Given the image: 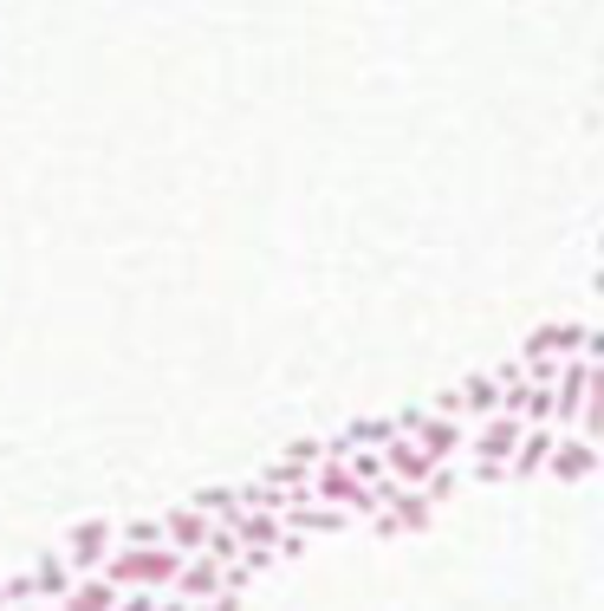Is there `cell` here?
I'll list each match as a JSON object with an SVG mask.
<instances>
[{"mask_svg": "<svg viewBox=\"0 0 604 611\" xmlns=\"http://www.w3.org/2000/svg\"><path fill=\"white\" fill-rule=\"evenodd\" d=\"M176 566H183V553H169V546H150V553H124V546H111V559L98 566V579H105V586H118V592H156V586H169V579H176Z\"/></svg>", "mask_w": 604, "mask_h": 611, "instance_id": "6da1fadb", "label": "cell"}, {"mask_svg": "<svg viewBox=\"0 0 604 611\" xmlns=\"http://www.w3.org/2000/svg\"><path fill=\"white\" fill-rule=\"evenodd\" d=\"M429 410H436V416H455V423H481V416L501 410V384H494V371H474L462 384H449Z\"/></svg>", "mask_w": 604, "mask_h": 611, "instance_id": "7a4b0ae2", "label": "cell"}, {"mask_svg": "<svg viewBox=\"0 0 604 611\" xmlns=\"http://www.w3.org/2000/svg\"><path fill=\"white\" fill-rule=\"evenodd\" d=\"M111 546H118V527H111V521H78L66 541H59V559L72 566V579H91V572L111 559Z\"/></svg>", "mask_w": 604, "mask_h": 611, "instance_id": "3957f363", "label": "cell"}, {"mask_svg": "<svg viewBox=\"0 0 604 611\" xmlns=\"http://www.w3.org/2000/svg\"><path fill=\"white\" fill-rule=\"evenodd\" d=\"M585 351V326L579 319H552V326H534L527 339H520V364H559V358H579Z\"/></svg>", "mask_w": 604, "mask_h": 611, "instance_id": "277c9868", "label": "cell"}, {"mask_svg": "<svg viewBox=\"0 0 604 611\" xmlns=\"http://www.w3.org/2000/svg\"><path fill=\"white\" fill-rule=\"evenodd\" d=\"M520 436H527V423L520 416H481V423H469V456L474 462H507L514 449H520Z\"/></svg>", "mask_w": 604, "mask_h": 611, "instance_id": "5b68a950", "label": "cell"}, {"mask_svg": "<svg viewBox=\"0 0 604 611\" xmlns=\"http://www.w3.org/2000/svg\"><path fill=\"white\" fill-rule=\"evenodd\" d=\"M156 527H163V546H169V553H183V559H196L201 546H208V534H215V521L196 514L189 501H183V508H169V514H156Z\"/></svg>", "mask_w": 604, "mask_h": 611, "instance_id": "8992f818", "label": "cell"}, {"mask_svg": "<svg viewBox=\"0 0 604 611\" xmlns=\"http://www.w3.org/2000/svg\"><path fill=\"white\" fill-rule=\"evenodd\" d=\"M429 462H455V449L469 443V423H455V416H436V410H422V423H416V436H409Z\"/></svg>", "mask_w": 604, "mask_h": 611, "instance_id": "52a82bcc", "label": "cell"}, {"mask_svg": "<svg viewBox=\"0 0 604 611\" xmlns=\"http://www.w3.org/2000/svg\"><path fill=\"white\" fill-rule=\"evenodd\" d=\"M429 521H436V508L422 501V488H403V494L391 501V508H384V514H371V527H377L384 541H397V534H422Z\"/></svg>", "mask_w": 604, "mask_h": 611, "instance_id": "ba28073f", "label": "cell"}, {"mask_svg": "<svg viewBox=\"0 0 604 611\" xmlns=\"http://www.w3.org/2000/svg\"><path fill=\"white\" fill-rule=\"evenodd\" d=\"M546 476L552 481H592L598 476V443H585V436H559L552 456H546Z\"/></svg>", "mask_w": 604, "mask_h": 611, "instance_id": "9c48e42d", "label": "cell"}, {"mask_svg": "<svg viewBox=\"0 0 604 611\" xmlns=\"http://www.w3.org/2000/svg\"><path fill=\"white\" fill-rule=\"evenodd\" d=\"M176 592L169 599H183V605H208V599H221V566L208 559V553H196V559H183L176 566V579H169Z\"/></svg>", "mask_w": 604, "mask_h": 611, "instance_id": "30bf717a", "label": "cell"}, {"mask_svg": "<svg viewBox=\"0 0 604 611\" xmlns=\"http://www.w3.org/2000/svg\"><path fill=\"white\" fill-rule=\"evenodd\" d=\"M279 527L312 541V534H344V527H351V514H344V508H319V501H306V508H286V514H279Z\"/></svg>", "mask_w": 604, "mask_h": 611, "instance_id": "8fae6325", "label": "cell"}, {"mask_svg": "<svg viewBox=\"0 0 604 611\" xmlns=\"http://www.w3.org/2000/svg\"><path fill=\"white\" fill-rule=\"evenodd\" d=\"M552 443H559V429H527V436H520V449L507 456V481L546 476V456H552Z\"/></svg>", "mask_w": 604, "mask_h": 611, "instance_id": "7c38bea8", "label": "cell"}, {"mask_svg": "<svg viewBox=\"0 0 604 611\" xmlns=\"http://www.w3.org/2000/svg\"><path fill=\"white\" fill-rule=\"evenodd\" d=\"M429 469H436V462H429L416 443H403V436L384 449V476L397 481V488H422V481H429Z\"/></svg>", "mask_w": 604, "mask_h": 611, "instance_id": "4fadbf2b", "label": "cell"}, {"mask_svg": "<svg viewBox=\"0 0 604 611\" xmlns=\"http://www.w3.org/2000/svg\"><path fill=\"white\" fill-rule=\"evenodd\" d=\"M228 534L241 541V553H273V546H279V534H286V527H279V514H241V521H234Z\"/></svg>", "mask_w": 604, "mask_h": 611, "instance_id": "5bb4252c", "label": "cell"}, {"mask_svg": "<svg viewBox=\"0 0 604 611\" xmlns=\"http://www.w3.org/2000/svg\"><path fill=\"white\" fill-rule=\"evenodd\" d=\"M189 508H196V514H208L215 527H234V521L248 514V508H241V488H201Z\"/></svg>", "mask_w": 604, "mask_h": 611, "instance_id": "9a60e30c", "label": "cell"}, {"mask_svg": "<svg viewBox=\"0 0 604 611\" xmlns=\"http://www.w3.org/2000/svg\"><path fill=\"white\" fill-rule=\"evenodd\" d=\"M111 605H118V586H105L98 572H91V579H78L66 599H59V611H111Z\"/></svg>", "mask_w": 604, "mask_h": 611, "instance_id": "2e32d148", "label": "cell"}, {"mask_svg": "<svg viewBox=\"0 0 604 611\" xmlns=\"http://www.w3.org/2000/svg\"><path fill=\"white\" fill-rule=\"evenodd\" d=\"M455 488H462V469H455V462H436V469H429V481H422V501H429V508H442Z\"/></svg>", "mask_w": 604, "mask_h": 611, "instance_id": "e0dca14e", "label": "cell"}, {"mask_svg": "<svg viewBox=\"0 0 604 611\" xmlns=\"http://www.w3.org/2000/svg\"><path fill=\"white\" fill-rule=\"evenodd\" d=\"M118 546H124V553H150V546H163V527H156V521H124V527H118Z\"/></svg>", "mask_w": 604, "mask_h": 611, "instance_id": "ac0fdd59", "label": "cell"}, {"mask_svg": "<svg viewBox=\"0 0 604 611\" xmlns=\"http://www.w3.org/2000/svg\"><path fill=\"white\" fill-rule=\"evenodd\" d=\"M279 462H293V469H306V476H312V469L326 462V436H299V443H286V456H279Z\"/></svg>", "mask_w": 604, "mask_h": 611, "instance_id": "d6986e66", "label": "cell"}, {"mask_svg": "<svg viewBox=\"0 0 604 611\" xmlns=\"http://www.w3.org/2000/svg\"><path fill=\"white\" fill-rule=\"evenodd\" d=\"M344 469L371 488V481H384V449H351V456H344Z\"/></svg>", "mask_w": 604, "mask_h": 611, "instance_id": "ffe728a7", "label": "cell"}, {"mask_svg": "<svg viewBox=\"0 0 604 611\" xmlns=\"http://www.w3.org/2000/svg\"><path fill=\"white\" fill-rule=\"evenodd\" d=\"M201 553H208L215 566H234V559H241V541H234L228 527H215V534H208V546H201Z\"/></svg>", "mask_w": 604, "mask_h": 611, "instance_id": "44dd1931", "label": "cell"}, {"mask_svg": "<svg viewBox=\"0 0 604 611\" xmlns=\"http://www.w3.org/2000/svg\"><path fill=\"white\" fill-rule=\"evenodd\" d=\"M156 599H163V592H118L111 611H156Z\"/></svg>", "mask_w": 604, "mask_h": 611, "instance_id": "7402d4cb", "label": "cell"}, {"mask_svg": "<svg viewBox=\"0 0 604 611\" xmlns=\"http://www.w3.org/2000/svg\"><path fill=\"white\" fill-rule=\"evenodd\" d=\"M585 364H604V326H585V351H579Z\"/></svg>", "mask_w": 604, "mask_h": 611, "instance_id": "603a6c76", "label": "cell"}, {"mask_svg": "<svg viewBox=\"0 0 604 611\" xmlns=\"http://www.w3.org/2000/svg\"><path fill=\"white\" fill-rule=\"evenodd\" d=\"M469 481H507V462H469Z\"/></svg>", "mask_w": 604, "mask_h": 611, "instance_id": "cb8c5ba5", "label": "cell"}, {"mask_svg": "<svg viewBox=\"0 0 604 611\" xmlns=\"http://www.w3.org/2000/svg\"><path fill=\"white\" fill-rule=\"evenodd\" d=\"M189 611H241V599H228V592H221V599H208V605H189Z\"/></svg>", "mask_w": 604, "mask_h": 611, "instance_id": "d4e9b609", "label": "cell"}, {"mask_svg": "<svg viewBox=\"0 0 604 611\" xmlns=\"http://www.w3.org/2000/svg\"><path fill=\"white\" fill-rule=\"evenodd\" d=\"M156 611H189V605H183V599H169V592H163V599H156Z\"/></svg>", "mask_w": 604, "mask_h": 611, "instance_id": "484cf974", "label": "cell"}, {"mask_svg": "<svg viewBox=\"0 0 604 611\" xmlns=\"http://www.w3.org/2000/svg\"><path fill=\"white\" fill-rule=\"evenodd\" d=\"M7 611H59V605H7Z\"/></svg>", "mask_w": 604, "mask_h": 611, "instance_id": "4316f807", "label": "cell"}, {"mask_svg": "<svg viewBox=\"0 0 604 611\" xmlns=\"http://www.w3.org/2000/svg\"><path fill=\"white\" fill-rule=\"evenodd\" d=\"M592 286H598V299H604V268H598V273H592Z\"/></svg>", "mask_w": 604, "mask_h": 611, "instance_id": "83f0119b", "label": "cell"}, {"mask_svg": "<svg viewBox=\"0 0 604 611\" xmlns=\"http://www.w3.org/2000/svg\"><path fill=\"white\" fill-rule=\"evenodd\" d=\"M598 261H604V234H598Z\"/></svg>", "mask_w": 604, "mask_h": 611, "instance_id": "f1b7e54d", "label": "cell"}, {"mask_svg": "<svg viewBox=\"0 0 604 611\" xmlns=\"http://www.w3.org/2000/svg\"><path fill=\"white\" fill-rule=\"evenodd\" d=\"M0 611H7V592H0Z\"/></svg>", "mask_w": 604, "mask_h": 611, "instance_id": "f546056e", "label": "cell"}]
</instances>
